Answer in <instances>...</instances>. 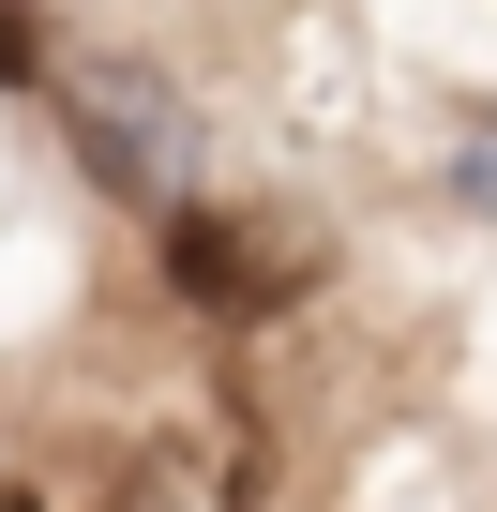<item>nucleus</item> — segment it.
I'll return each instance as SVG.
<instances>
[{"label":"nucleus","instance_id":"nucleus-3","mask_svg":"<svg viewBox=\"0 0 497 512\" xmlns=\"http://www.w3.org/2000/svg\"><path fill=\"white\" fill-rule=\"evenodd\" d=\"M0 76H46V31H31V0H0Z\"/></svg>","mask_w":497,"mask_h":512},{"label":"nucleus","instance_id":"nucleus-4","mask_svg":"<svg viewBox=\"0 0 497 512\" xmlns=\"http://www.w3.org/2000/svg\"><path fill=\"white\" fill-rule=\"evenodd\" d=\"M0 512H31V497H0Z\"/></svg>","mask_w":497,"mask_h":512},{"label":"nucleus","instance_id":"nucleus-2","mask_svg":"<svg viewBox=\"0 0 497 512\" xmlns=\"http://www.w3.org/2000/svg\"><path fill=\"white\" fill-rule=\"evenodd\" d=\"M166 272H181L211 317H272V302L302 287V256H287L272 226H241V211H196V196H181V211H166Z\"/></svg>","mask_w":497,"mask_h":512},{"label":"nucleus","instance_id":"nucleus-1","mask_svg":"<svg viewBox=\"0 0 497 512\" xmlns=\"http://www.w3.org/2000/svg\"><path fill=\"white\" fill-rule=\"evenodd\" d=\"M76 151H91L121 196H151V211H181V181H196V121H181V91H151V76H76Z\"/></svg>","mask_w":497,"mask_h":512}]
</instances>
